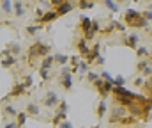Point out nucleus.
<instances>
[{
	"instance_id": "f257e3e1",
	"label": "nucleus",
	"mask_w": 152,
	"mask_h": 128,
	"mask_svg": "<svg viewBox=\"0 0 152 128\" xmlns=\"http://www.w3.org/2000/svg\"><path fill=\"white\" fill-rule=\"evenodd\" d=\"M50 52H51L50 44H44L41 41H36L34 44H30L28 50H27V62H28V66H36V61H39V59L42 61L44 57L51 55Z\"/></svg>"
},
{
	"instance_id": "b1692460",
	"label": "nucleus",
	"mask_w": 152,
	"mask_h": 128,
	"mask_svg": "<svg viewBox=\"0 0 152 128\" xmlns=\"http://www.w3.org/2000/svg\"><path fill=\"white\" fill-rule=\"evenodd\" d=\"M88 71H90V64H88L87 61H80V64H78V73H80L81 77H85Z\"/></svg>"
},
{
	"instance_id": "a18cd8bd",
	"label": "nucleus",
	"mask_w": 152,
	"mask_h": 128,
	"mask_svg": "<svg viewBox=\"0 0 152 128\" xmlns=\"http://www.w3.org/2000/svg\"><path fill=\"white\" fill-rule=\"evenodd\" d=\"M4 128H20V127H18V123H16V121H11V123H5Z\"/></svg>"
},
{
	"instance_id": "2f4dec72",
	"label": "nucleus",
	"mask_w": 152,
	"mask_h": 128,
	"mask_svg": "<svg viewBox=\"0 0 152 128\" xmlns=\"http://www.w3.org/2000/svg\"><path fill=\"white\" fill-rule=\"evenodd\" d=\"M103 2H104V5H106L112 13H117V11H118V4H117L115 0H103Z\"/></svg>"
},
{
	"instance_id": "1a4fd4ad",
	"label": "nucleus",
	"mask_w": 152,
	"mask_h": 128,
	"mask_svg": "<svg viewBox=\"0 0 152 128\" xmlns=\"http://www.w3.org/2000/svg\"><path fill=\"white\" fill-rule=\"evenodd\" d=\"M140 18V13L136 11V9H127L126 13H124V21H126V27H131L136 20Z\"/></svg>"
},
{
	"instance_id": "6e6552de",
	"label": "nucleus",
	"mask_w": 152,
	"mask_h": 128,
	"mask_svg": "<svg viewBox=\"0 0 152 128\" xmlns=\"http://www.w3.org/2000/svg\"><path fill=\"white\" fill-rule=\"evenodd\" d=\"M57 18H58L57 11H55V9H51V11H46V13L42 14V18H39V20H37V23H39V25H42V27H44V25H48V23L55 21Z\"/></svg>"
},
{
	"instance_id": "5701e85b",
	"label": "nucleus",
	"mask_w": 152,
	"mask_h": 128,
	"mask_svg": "<svg viewBox=\"0 0 152 128\" xmlns=\"http://www.w3.org/2000/svg\"><path fill=\"white\" fill-rule=\"evenodd\" d=\"M53 57H55V64H58V66H66L69 62V59H71V57L62 55V53H53Z\"/></svg>"
},
{
	"instance_id": "ea45409f",
	"label": "nucleus",
	"mask_w": 152,
	"mask_h": 128,
	"mask_svg": "<svg viewBox=\"0 0 152 128\" xmlns=\"http://www.w3.org/2000/svg\"><path fill=\"white\" fill-rule=\"evenodd\" d=\"M21 84L25 85V89H28V87L32 85V77H30V75H27V77H25V80H23Z\"/></svg>"
},
{
	"instance_id": "7c9ffc66",
	"label": "nucleus",
	"mask_w": 152,
	"mask_h": 128,
	"mask_svg": "<svg viewBox=\"0 0 152 128\" xmlns=\"http://www.w3.org/2000/svg\"><path fill=\"white\" fill-rule=\"evenodd\" d=\"M96 5V0H78V7L81 9H92Z\"/></svg>"
},
{
	"instance_id": "a19ab883",
	"label": "nucleus",
	"mask_w": 152,
	"mask_h": 128,
	"mask_svg": "<svg viewBox=\"0 0 152 128\" xmlns=\"http://www.w3.org/2000/svg\"><path fill=\"white\" fill-rule=\"evenodd\" d=\"M115 29H117V30H120V32H122V34H124V32H126V23H124V25H122V23H120V21H115Z\"/></svg>"
},
{
	"instance_id": "20e7f679",
	"label": "nucleus",
	"mask_w": 152,
	"mask_h": 128,
	"mask_svg": "<svg viewBox=\"0 0 152 128\" xmlns=\"http://www.w3.org/2000/svg\"><path fill=\"white\" fill-rule=\"evenodd\" d=\"M14 64H18V57H14L7 48L2 50V66L4 68H12Z\"/></svg>"
},
{
	"instance_id": "f704fd0d",
	"label": "nucleus",
	"mask_w": 152,
	"mask_h": 128,
	"mask_svg": "<svg viewBox=\"0 0 152 128\" xmlns=\"http://www.w3.org/2000/svg\"><path fill=\"white\" fill-rule=\"evenodd\" d=\"M136 55H138V57H147V55H151V53H149V50H147L145 46H140V48H136Z\"/></svg>"
},
{
	"instance_id": "ddd939ff",
	"label": "nucleus",
	"mask_w": 152,
	"mask_h": 128,
	"mask_svg": "<svg viewBox=\"0 0 152 128\" xmlns=\"http://www.w3.org/2000/svg\"><path fill=\"white\" fill-rule=\"evenodd\" d=\"M90 27H92V20L87 18V16H81V18H80V29H81V32H83V38L90 32Z\"/></svg>"
},
{
	"instance_id": "6e6d98bb",
	"label": "nucleus",
	"mask_w": 152,
	"mask_h": 128,
	"mask_svg": "<svg viewBox=\"0 0 152 128\" xmlns=\"http://www.w3.org/2000/svg\"><path fill=\"white\" fill-rule=\"evenodd\" d=\"M96 2H97V0H96Z\"/></svg>"
},
{
	"instance_id": "603ef678",
	"label": "nucleus",
	"mask_w": 152,
	"mask_h": 128,
	"mask_svg": "<svg viewBox=\"0 0 152 128\" xmlns=\"http://www.w3.org/2000/svg\"><path fill=\"white\" fill-rule=\"evenodd\" d=\"M142 2H149V4H151V2H152V0H142Z\"/></svg>"
},
{
	"instance_id": "aec40b11",
	"label": "nucleus",
	"mask_w": 152,
	"mask_h": 128,
	"mask_svg": "<svg viewBox=\"0 0 152 128\" xmlns=\"http://www.w3.org/2000/svg\"><path fill=\"white\" fill-rule=\"evenodd\" d=\"M0 9H2V13L5 16H11L12 14V2L11 0H2L0 2Z\"/></svg>"
},
{
	"instance_id": "c756f323",
	"label": "nucleus",
	"mask_w": 152,
	"mask_h": 128,
	"mask_svg": "<svg viewBox=\"0 0 152 128\" xmlns=\"http://www.w3.org/2000/svg\"><path fill=\"white\" fill-rule=\"evenodd\" d=\"M67 119V114H64V112H57V116L55 118H51V123L55 125V127H58L62 121H66Z\"/></svg>"
},
{
	"instance_id": "09e8293b",
	"label": "nucleus",
	"mask_w": 152,
	"mask_h": 128,
	"mask_svg": "<svg viewBox=\"0 0 152 128\" xmlns=\"http://www.w3.org/2000/svg\"><path fill=\"white\" fill-rule=\"evenodd\" d=\"M96 64H97V66H103V64H104V57H101V55H99V57L96 59Z\"/></svg>"
},
{
	"instance_id": "473e14b6",
	"label": "nucleus",
	"mask_w": 152,
	"mask_h": 128,
	"mask_svg": "<svg viewBox=\"0 0 152 128\" xmlns=\"http://www.w3.org/2000/svg\"><path fill=\"white\" fill-rule=\"evenodd\" d=\"M147 66H149V61H138V64H136V71H138V73H143Z\"/></svg>"
},
{
	"instance_id": "4be33fe9",
	"label": "nucleus",
	"mask_w": 152,
	"mask_h": 128,
	"mask_svg": "<svg viewBox=\"0 0 152 128\" xmlns=\"http://www.w3.org/2000/svg\"><path fill=\"white\" fill-rule=\"evenodd\" d=\"M131 27H133V29H147V27H149V21H147V20L142 16V13H140V18H138Z\"/></svg>"
},
{
	"instance_id": "412c9836",
	"label": "nucleus",
	"mask_w": 152,
	"mask_h": 128,
	"mask_svg": "<svg viewBox=\"0 0 152 128\" xmlns=\"http://www.w3.org/2000/svg\"><path fill=\"white\" fill-rule=\"evenodd\" d=\"M136 123H138V119L133 118V116H126V118H122V119L118 121V125L122 128H127V127H131V125H136Z\"/></svg>"
},
{
	"instance_id": "3c124183",
	"label": "nucleus",
	"mask_w": 152,
	"mask_h": 128,
	"mask_svg": "<svg viewBox=\"0 0 152 128\" xmlns=\"http://www.w3.org/2000/svg\"><path fill=\"white\" fill-rule=\"evenodd\" d=\"M149 57H151V59H149V64H152V55H149Z\"/></svg>"
},
{
	"instance_id": "6ab92c4d",
	"label": "nucleus",
	"mask_w": 152,
	"mask_h": 128,
	"mask_svg": "<svg viewBox=\"0 0 152 128\" xmlns=\"http://www.w3.org/2000/svg\"><path fill=\"white\" fill-rule=\"evenodd\" d=\"M5 48H7V50H9V52H11V53H12L14 57H18V55H20V53L23 52L21 44H20V43H16V41H11L9 44H7V46H5Z\"/></svg>"
},
{
	"instance_id": "0eeeda50",
	"label": "nucleus",
	"mask_w": 152,
	"mask_h": 128,
	"mask_svg": "<svg viewBox=\"0 0 152 128\" xmlns=\"http://www.w3.org/2000/svg\"><path fill=\"white\" fill-rule=\"evenodd\" d=\"M58 84L62 85V89L71 91V87H73V73H71V71H67V73H60Z\"/></svg>"
},
{
	"instance_id": "37998d69",
	"label": "nucleus",
	"mask_w": 152,
	"mask_h": 128,
	"mask_svg": "<svg viewBox=\"0 0 152 128\" xmlns=\"http://www.w3.org/2000/svg\"><path fill=\"white\" fill-rule=\"evenodd\" d=\"M58 128H73V125H71V121L66 119V121H62V123L58 125Z\"/></svg>"
},
{
	"instance_id": "58836bf2",
	"label": "nucleus",
	"mask_w": 152,
	"mask_h": 128,
	"mask_svg": "<svg viewBox=\"0 0 152 128\" xmlns=\"http://www.w3.org/2000/svg\"><path fill=\"white\" fill-rule=\"evenodd\" d=\"M124 84H126V78H124V77L118 75V77H115L113 78V85H124Z\"/></svg>"
},
{
	"instance_id": "49530a36",
	"label": "nucleus",
	"mask_w": 152,
	"mask_h": 128,
	"mask_svg": "<svg viewBox=\"0 0 152 128\" xmlns=\"http://www.w3.org/2000/svg\"><path fill=\"white\" fill-rule=\"evenodd\" d=\"M44 13H46V11H42V9H39V7L36 9V16H37V20H39V18H42V14H44ZM37 20H36V21H37Z\"/></svg>"
},
{
	"instance_id": "5fc2aeb1",
	"label": "nucleus",
	"mask_w": 152,
	"mask_h": 128,
	"mask_svg": "<svg viewBox=\"0 0 152 128\" xmlns=\"http://www.w3.org/2000/svg\"><path fill=\"white\" fill-rule=\"evenodd\" d=\"M0 2H2V0H0Z\"/></svg>"
},
{
	"instance_id": "423d86ee",
	"label": "nucleus",
	"mask_w": 152,
	"mask_h": 128,
	"mask_svg": "<svg viewBox=\"0 0 152 128\" xmlns=\"http://www.w3.org/2000/svg\"><path fill=\"white\" fill-rule=\"evenodd\" d=\"M75 46H76V50H78V55H81L83 59L88 55V52H90V48H88V44H87V39L85 38H78L75 43Z\"/></svg>"
},
{
	"instance_id": "a211bd4d",
	"label": "nucleus",
	"mask_w": 152,
	"mask_h": 128,
	"mask_svg": "<svg viewBox=\"0 0 152 128\" xmlns=\"http://www.w3.org/2000/svg\"><path fill=\"white\" fill-rule=\"evenodd\" d=\"M53 64H55V57H53V55H48V57H44V59L41 61L39 68H42V70H48V71H51Z\"/></svg>"
},
{
	"instance_id": "e433bc0d",
	"label": "nucleus",
	"mask_w": 152,
	"mask_h": 128,
	"mask_svg": "<svg viewBox=\"0 0 152 128\" xmlns=\"http://www.w3.org/2000/svg\"><path fill=\"white\" fill-rule=\"evenodd\" d=\"M67 110H69V105H67V101L60 100V103H58V112H64V114H67Z\"/></svg>"
},
{
	"instance_id": "4468645a",
	"label": "nucleus",
	"mask_w": 152,
	"mask_h": 128,
	"mask_svg": "<svg viewBox=\"0 0 152 128\" xmlns=\"http://www.w3.org/2000/svg\"><path fill=\"white\" fill-rule=\"evenodd\" d=\"M120 43H124L126 46H129V48L136 50V48H138V34H129L127 38H124Z\"/></svg>"
},
{
	"instance_id": "f03ea898",
	"label": "nucleus",
	"mask_w": 152,
	"mask_h": 128,
	"mask_svg": "<svg viewBox=\"0 0 152 128\" xmlns=\"http://www.w3.org/2000/svg\"><path fill=\"white\" fill-rule=\"evenodd\" d=\"M94 87L97 89V92H99V96L103 98V100H106L110 94H112V91H113V84L112 82H106V80H103L101 77L94 82Z\"/></svg>"
},
{
	"instance_id": "c03bdc74",
	"label": "nucleus",
	"mask_w": 152,
	"mask_h": 128,
	"mask_svg": "<svg viewBox=\"0 0 152 128\" xmlns=\"http://www.w3.org/2000/svg\"><path fill=\"white\" fill-rule=\"evenodd\" d=\"M143 84H145V80H143V77H138V78L134 80V85H136V87H142Z\"/></svg>"
},
{
	"instance_id": "cd10ccee",
	"label": "nucleus",
	"mask_w": 152,
	"mask_h": 128,
	"mask_svg": "<svg viewBox=\"0 0 152 128\" xmlns=\"http://www.w3.org/2000/svg\"><path fill=\"white\" fill-rule=\"evenodd\" d=\"M41 29H42V25L36 23V25H28V27L25 29V32H27V36H36V34H37Z\"/></svg>"
},
{
	"instance_id": "c85d7f7f",
	"label": "nucleus",
	"mask_w": 152,
	"mask_h": 128,
	"mask_svg": "<svg viewBox=\"0 0 152 128\" xmlns=\"http://www.w3.org/2000/svg\"><path fill=\"white\" fill-rule=\"evenodd\" d=\"M4 114L5 116H11V118H16L18 116V110L14 109V105H9L7 103V105H4Z\"/></svg>"
},
{
	"instance_id": "864d4df0",
	"label": "nucleus",
	"mask_w": 152,
	"mask_h": 128,
	"mask_svg": "<svg viewBox=\"0 0 152 128\" xmlns=\"http://www.w3.org/2000/svg\"><path fill=\"white\" fill-rule=\"evenodd\" d=\"M48 2H50V4H51V0H48Z\"/></svg>"
},
{
	"instance_id": "9b49d317",
	"label": "nucleus",
	"mask_w": 152,
	"mask_h": 128,
	"mask_svg": "<svg viewBox=\"0 0 152 128\" xmlns=\"http://www.w3.org/2000/svg\"><path fill=\"white\" fill-rule=\"evenodd\" d=\"M99 48H101V44L99 43H96L92 48H90V52H88V55L85 57V61L88 62V64H92V62H96V59L101 55V52H99Z\"/></svg>"
},
{
	"instance_id": "79ce46f5",
	"label": "nucleus",
	"mask_w": 152,
	"mask_h": 128,
	"mask_svg": "<svg viewBox=\"0 0 152 128\" xmlns=\"http://www.w3.org/2000/svg\"><path fill=\"white\" fill-rule=\"evenodd\" d=\"M64 2H71V0H51V5H53V9H55V7H58L60 4H64Z\"/></svg>"
},
{
	"instance_id": "8fccbe9b",
	"label": "nucleus",
	"mask_w": 152,
	"mask_h": 128,
	"mask_svg": "<svg viewBox=\"0 0 152 128\" xmlns=\"http://www.w3.org/2000/svg\"><path fill=\"white\" fill-rule=\"evenodd\" d=\"M115 2H117V4H124L126 0H115Z\"/></svg>"
},
{
	"instance_id": "39448f33",
	"label": "nucleus",
	"mask_w": 152,
	"mask_h": 128,
	"mask_svg": "<svg viewBox=\"0 0 152 128\" xmlns=\"http://www.w3.org/2000/svg\"><path fill=\"white\" fill-rule=\"evenodd\" d=\"M58 103H60V100H58V96H57L55 91H48V92L44 94V100H42V105H44V107L51 109V107H57Z\"/></svg>"
},
{
	"instance_id": "de8ad7c7",
	"label": "nucleus",
	"mask_w": 152,
	"mask_h": 128,
	"mask_svg": "<svg viewBox=\"0 0 152 128\" xmlns=\"http://www.w3.org/2000/svg\"><path fill=\"white\" fill-rule=\"evenodd\" d=\"M143 75H145V77H152V68H151V66H147V68H145Z\"/></svg>"
},
{
	"instance_id": "4d7b16f0",
	"label": "nucleus",
	"mask_w": 152,
	"mask_h": 128,
	"mask_svg": "<svg viewBox=\"0 0 152 128\" xmlns=\"http://www.w3.org/2000/svg\"><path fill=\"white\" fill-rule=\"evenodd\" d=\"M23 128H25V127H23Z\"/></svg>"
},
{
	"instance_id": "f8f14e48",
	"label": "nucleus",
	"mask_w": 152,
	"mask_h": 128,
	"mask_svg": "<svg viewBox=\"0 0 152 128\" xmlns=\"http://www.w3.org/2000/svg\"><path fill=\"white\" fill-rule=\"evenodd\" d=\"M73 9H75L73 2H64V4H60L58 7H55V11H57V14H58V16H64V14L71 13Z\"/></svg>"
},
{
	"instance_id": "f3484780",
	"label": "nucleus",
	"mask_w": 152,
	"mask_h": 128,
	"mask_svg": "<svg viewBox=\"0 0 152 128\" xmlns=\"http://www.w3.org/2000/svg\"><path fill=\"white\" fill-rule=\"evenodd\" d=\"M12 13H14V16H18V18H21V16L25 14V7H23V2H21V0H14V2H12Z\"/></svg>"
},
{
	"instance_id": "7ed1b4c3",
	"label": "nucleus",
	"mask_w": 152,
	"mask_h": 128,
	"mask_svg": "<svg viewBox=\"0 0 152 128\" xmlns=\"http://www.w3.org/2000/svg\"><path fill=\"white\" fill-rule=\"evenodd\" d=\"M126 114H129V112H127V109H126V107H122V105L110 107V123H112V125L118 123L122 118H126Z\"/></svg>"
},
{
	"instance_id": "dca6fc26",
	"label": "nucleus",
	"mask_w": 152,
	"mask_h": 128,
	"mask_svg": "<svg viewBox=\"0 0 152 128\" xmlns=\"http://www.w3.org/2000/svg\"><path fill=\"white\" fill-rule=\"evenodd\" d=\"M25 112H27L28 116H32V118H39V116H41V107H39L37 103H28V105L25 107Z\"/></svg>"
},
{
	"instance_id": "9d476101",
	"label": "nucleus",
	"mask_w": 152,
	"mask_h": 128,
	"mask_svg": "<svg viewBox=\"0 0 152 128\" xmlns=\"http://www.w3.org/2000/svg\"><path fill=\"white\" fill-rule=\"evenodd\" d=\"M25 92H27V89H25L23 84H14L12 89H11V92L5 96V100H9V98H18V96H21V94H25Z\"/></svg>"
},
{
	"instance_id": "2eb2a0df",
	"label": "nucleus",
	"mask_w": 152,
	"mask_h": 128,
	"mask_svg": "<svg viewBox=\"0 0 152 128\" xmlns=\"http://www.w3.org/2000/svg\"><path fill=\"white\" fill-rule=\"evenodd\" d=\"M101 32V23L97 21V20H92V27H90V32L85 36V39L88 41V39H94L96 38V34H99Z\"/></svg>"
},
{
	"instance_id": "c9c22d12",
	"label": "nucleus",
	"mask_w": 152,
	"mask_h": 128,
	"mask_svg": "<svg viewBox=\"0 0 152 128\" xmlns=\"http://www.w3.org/2000/svg\"><path fill=\"white\" fill-rule=\"evenodd\" d=\"M85 77H87V80H88L90 84H94V82H96V80L99 78V75H97V73H94V71H88V73H87Z\"/></svg>"
},
{
	"instance_id": "393cba45",
	"label": "nucleus",
	"mask_w": 152,
	"mask_h": 128,
	"mask_svg": "<svg viewBox=\"0 0 152 128\" xmlns=\"http://www.w3.org/2000/svg\"><path fill=\"white\" fill-rule=\"evenodd\" d=\"M106 110H108L106 100H101V101H99V105H97V118H99V119H103V118H104V114H106Z\"/></svg>"
},
{
	"instance_id": "bb28decb",
	"label": "nucleus",
	"mask_w": 152,
	"mask_h": 128,
	"mask_svg": "<svg viewBox=\"0 0 152 128\" xmlns=\"http://www.w3.org/2000/svg\"><path fill=\"white\" fill-rule=\"evenodd\" d=\"M28 119V114L23 110V112H18V116H16V123H18V127L20 128H23L25 127V121Z\"/></svg>"
},
{
	"instance_id": "a878e982",
	"label": "nucleus",
	"mask_w": 152,
	"mask_h": 128,
	"mask_svg": "<svg viewBox=\"0 0 152 128\" xmlns=\"http://www.w3.org/2000/svg\"><path fill=\"white\" fill-rule=\"evenodd\" d=\"M113 30H115V20H110V21H108V25H106L104 29H101V32H99V34H101V36H108V34H112Z\"/></svg>"
},
{
	"instance_id": "4c0bfd02",
	"label": "nucleus",
	"mask_w": 152,
	"mask_h": 128,
	"mask_svg": "<svg viewBox=\"0 0 152 128\" xmlns=\"http://www.w3.org/2000/svg\"><path fill=\"white\" fill-rule=\"evenodd\" d=\"M142 16H143V18H145V20L151 23V21H152V9H147V11H143V13H142Z\"/></svg>"
},
{
	"instance_id": "72a5a7b5",
	"label": "nucleus",
	"mask_w": 152,
	"mask_h": 128,
	"mask_svg": "<svg viewBox=\"0 0 152 128\" xmlns=\"http://www.w3.org/2000/svg\"><path fill=\"white\" fill-rule=\"evenodd\" d=\"M39 75H41V78H42L44 82H48V80L51 78V75H50V71H48V70H42V68H39Z\"/></svg>"
}]
</instances>
